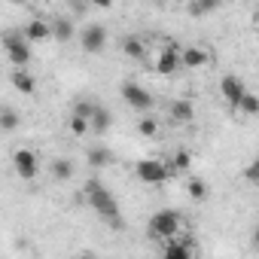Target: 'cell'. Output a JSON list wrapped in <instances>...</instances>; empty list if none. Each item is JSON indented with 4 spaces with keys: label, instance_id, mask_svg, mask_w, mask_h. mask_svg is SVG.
Returning <instances> with one entry per match:
<instances>
[{
    "label": "cell",
    "instance_id": "obj_3",
    "mask_svg": "<svg viewBox=\"0 0 259 259\" xmlns=\"http://www.w3.org/2000/svg\"><path fill=\"white\" fill-rule=\"evenodd\" d=\"M4 46H7V55H10V61L16 64V70H25L28 61H31V43L25 40V34L10 31V34L4 37Z\"/></svg>",
    "mask_w": 259,
    "mask_h": 259
},
{
    "label": "cell",
    "instance_id": "obj_11",
    "mask_svg": "<svg viewBox=\"0 0 259 259\" xmlns=\"http://www.w3.org/2000/svg\"><path fill=\"white\" fill-rule=\"evenodd\" d=\"M192 238H174V241H165V253L162 259H195L192 253Z\"/></svg>",
    "mask_w": 259,
    "mask_h": 259
},
{
    "label": "cell",
    "instance_id": "obj_12",
    "mask_svg": "<svg viewBox=\"0 0 259 259\" xmlns=\"http://www.w3.org/2000/svg\"><path fill=\"white\" fill-rule=\"evenodd\" d=\"M25 40L28 43H43V40H52V22H46V19H31L28 25H25Z\"/></svg>",
    "mask_w": 259,
    "mask_h": 259
},
{
    "label": "cell",
    "instance_id": "obj_2",
    "mask_svg": "<svg viewBox=\"0 0 259 259\" xmlns=\"http://www.w3.org/2000/svg\"><path fill=\"white\" fill-rule=\"evenodd\" d=\"M180 232V213L177 210H159L150 220V235L159 241H174Z\"/></svg>",
    "mask_w": 259,
    "mask_h": 259
},
{
    "label": "cell",
    "instance_id": "obj_10",
    "mask_svg": "<svg viewBox=\"0 0 259 259\" xmlns=\"http://www.w3.org/2000/svg\"><path fill=\"white\" fill-rule=\"evenodd\" d=\"M180 61H183L186 70H204V67L210 64V52H207L204 46H186V49L180 52Z\"/></svg>",
    "mask_w": 259,
    "mask_h": 259
},
{
    "label": "cell",
    "instance_id": "obj_1",
    "mask_svg": "<svg viewBox=\"0 0 259 259\" xmlns=\"http://www.w3.org/2000/svg\"><path fill=\"white\" fill-rule=\"evenodd\" d=\"M85 201H89V204L98 210V217H104L113 229L122 226V220H119V204H116L113 192H110L101 180H89V183H85Z\"/></svg>",
    "mask_w": 259,
    "mask_h": 259
},
{
    "label": "cell",
    "instance_id": "obj_23",
    "mask_svg": "<svg viewBox=\"0 0 259 259\" xmlns=\"http://www.w3.org/2000/svg\"><path fill=\"white\" fill-rule=\"evenodd\" d=\"M0 125H4V132H16V125H19V113L4 107V113H0Z\"/></svg>",
    "mask_w": 259,
    "mask_h": 259
},
{
    "label": "cell",
    "instance_id": "obj_9",
    "mask_svg": "<svg viewBox=\"0 0 259 259\" xmlns=\"http://www.w3.org/2000/svg\"><path fill=\"white\" fill-rule=\"evenodd\" d=\"M220 95L226 98V104L238 107V104H241V98L247 95V89H244V82H241L235 73H226V76L220 79Z\"/></svg>",
    "mask_w": 259,
    "mask_h": 259
},
{
    "label": "cell",
    "instance_id": "obj_28",
    "mask_svg": "<svg viewBox=\"0 0 259 259\" xmlns=\"http://www.w3.org/2000/svg\"><path fill=\"white\" fill-rule=\"evenodd\" d=\"M244 180H247V183H259V159H253V162L244 168Z\"/></svg>",
    "mask_w": 259,
    "mask_h": 259
},
{
    "label": "cell",
    "instance_id": "obj_8",
    "mask_svg": "<svg viewBox=\"0 0 259 259\" xmlns=\"http://www.w3.org/2000/svg\"><path fill=\"white\" fill-rule=\"evenodd\" d=\"M13 165H16V174H19L22 180H34V177H37V171H40L37 153H31V150H25V147L13 153Z\"/></svg>",
    "mask_w": 259,
    "mask_h": 259
},
{
    "label": "cell",
    "instance_id": "obj_27",
    "mask_svg": "<svg viewBox=\"0 0 259 259\" xmlns=\"http://www.w3.org/2000/svg\"><path fill=\"white\" fill-rule=\"evenodd\" d=\"M89 128H92V122L89 119H79V116H70V132L79 138V135H85L89 132Z\"/></svg>",
    "mask_w": 259,
    "mask_h": 259
},
{
    "label": "cell",
    "instance_id": "obj_22",
    "mask_svg": "<svg viewBox=\"0 0 259 259\" xmlns=\"http://www.w3.org/2000/svg\"><path fill=\"white\" fill-rule=\"evenodd\" d=\"M186 192H189L195 201H204V198H207V183H204V180H198V177H192V180L186 183Z\"/></svg>",
    "mask_w": 259,
    "mask_h": 259
},
{
    "label": "cell",
    "instance_id": "obj_24",
    "mask_svg": "<svg viewBox=\"0 0 259 259\" xmlns=\"http://www.w3.org/2000/svg\"><path fill=\"white\" fill-rule=\"evenodd\" d=\"M95 110H98V104H95V101H79V104L73 107V116H79V119H89V122H92Z\"/></svg>",
    "mask_w": 259,
    "mask_h": 259
},
{
    "label": "cell",
    "instance_id": "obj_7",
    "mask_svg": "<svg viewBox=\"0 0 259 259\" xmlns=\"http://www.w3.org/2000/svg\"><path fill=\"white\" fill-rule=\"evenodd\" d=\"M122 98H125V104L132 110H141V113H147L153 107V95L144 85H138V82H125L122 85Z\"/></svg>",
    "mask_w": 259,
    "mask_h": 259
},
{
    "label": "cell",
    "instance_id": "obj_15",
    "mask_svg": "<svg viewBox=\"0 0 259 259\" xmlns=\"http://www.w3.org/2000/svg\"><path fill=\"white\" fill-rule=\"evenodd\" d=\"M52 40H58V43H70L73 40V22L67 16L52 19Z\"/></svg>",
    "mask_w": 259,
    "mask_h": 259
},
{
    "label": "cell",
    "instance_id": "obj_5",
    "mask_svg": "<svg viewBox=\"0 0 259 259\" xmlns=\"http://www.w3.org/2000/svg\"><path fill=\"white\" fill-rule=\"evenodd\" d=\"M180 46L177 43H165L162 49H159V58L153 61L156 64V73H162V76H171V73H177L180 67H183V61H180Z\"/></svg>",
    "mask_w": 259,
    "mask_h": 259
},
{
    "label": "cell",
    "instance_id": "obj_14",
    "mask_svg": "<svg viewBox=\"0 0 259 259\" xmlns=\"http://www.w3.org/2000/svg\"><path fill=\"white\" fill-rule=\"evenodd\" d=\"M122 52H125L128 58H135V61H144L150 49H147V40H144V37H125V40H122Z\"/></svg>",
    "mask_w": 259,
    "mask_h": 259
},
{
    "label": "cell",
    "instance_id": "obj_6",
    "mask_svg": "<svg viewBox=\"0 0 259 259\" xmlns=\"http://www.w3.org/2000/svg\"><path fill=\"white\" fill-rule=\"evenodd\" d=\"M79 46H82V52H89V55L104 52V46H107V28H104V25H85L82 34H79Z\"/></svg>",
    "mask_w": 259,
    "mask_h": 259
},
{
    "label": "cell",
    "instance_id": "obj_19",
    "mask_svg": "<svg viewBox=\"0 0 259 259\" xmlns=\"http://www.w3.org/2000/svg\"><path fill=\"white\" fill-rule=\"evenodd\" d=\"M110 122H113L110 110L98 104V110H95V116H92V128H95V132H107V128H110Z\"/></svg>",
    "mask_w": 259,
    "mask_h": 259
},
{
    "label": "cell",
    "instance_id": "obj_17",
    "mask_svg": "<svg viewBox=\"0 0 259 259\" xmlns=\"http://www.w3.org/2000/svg\"><path fill=\"white\" fill-rule=\"evenodd\" d=\"M85 162H89V168H107L110 162H113V156H110V150L107 147H92L89 153H85Z\"/></svg>",
    "mask_w": 259,
    "mask_h": 259
},
{
    "label": "cell",
    "instance_id": "obj_21",
    "mask_svg": "<svg viewBox=\"0 0 259 259\" xmlns=\"http://www.w3.org/2000/svg\"><path fill=\"white\" fill-rule=\"evenodd\" d=\"M238 110H241L244 116H256V113H259V95H253V92H247V95L241 98V104H238Z\"/></svg>",
    "mask_w": 259,
    "mask_h": 259
},
{
    "label": "cell",
    "instance_id": "obj_16",
    "mask_svg": "<svg viewBox=\"0 0 259 259\" xmlns=\"http://www.w3.org/2000/svg\"><path fill=\"white\" fill-rule=\"evenodd\" d=\"M10 79H13L16 92H22V95H34V92H37V82H34V76H31L28 70H13Z\"/></svg>",
    "mask_w": 259,
    "mask_h": 259
},
{
    "label": "cell",
    "instance_id": "obj_13",
    "mask_svg": "<svg viewBox=\"0 0 259 259\" xmlns=\"http://www.w3.org/2000/svg\"><path fill=\"white\" fill-rule=\"evenodd\" d=\"M195 119V104L189 101V98H177L174 104H171V122H177V125H189Z\"/></svg>",
    "mask_w": 259,
    "mask_h": 259
},
{
    "label": "cell",
    "instance_id": "obj_18",
    "mask_svg": "<svg viewBox=\"0 0 259 259\" xmlns=\"http://www.w3.org/2000/svg\"><path fill=\"white\" fill-rule=\"evenodd\" d=\"M49 171H52L55 180H70V177H73V162H70V159H55V162L49 165Z\"/></svg>",
    "mask_w": 259,
    "mask_h": 259
},
{
    "label": "cell",
    "instance_id": "obj_25",
    "mask_svg": "<svg viewBox=\"0 0 259 259\" xmlns=\"http://www.w3.org/2000/svg\"><path fill=\"white\" fill-rule=\"evenodd\" d=\"M189 165H192V153H189V150H180V153L174 156V162H171L174 174H177V171H189Z\"/></svg>",
    "mask_w": 259,
    "mask_h": 259
},
{
    "label": "cell",
    "instance_id": "obj_26",
    "mask_svg": "<svg viewBox=\"0 0 259 259\" xmlns=\"http://www.w3.org/2000/svg\"><path fill=\"white\" fill-rule=\"evenodd\" d=\"M213 10H217V4H210V0H201V4H189V7H186L189 16H207V13H213Z\"/></svg>",
    "mask_w": 259,
    "mask_h": 259
},
{
    "label": "cell",
    "instance_id": "obj_29",
    "mask_svg": "<svg viewBox=\"0 0 259 259\" xmlns=\"http://www.w3.org/2000/svg\"><path fill=\"white\" fill-rule=\"evenodd\" d=\"M73 259H98V256H95V253H76Z\"/></svg>",
    "mask_w": 259,
    "mask_h": 259
},
{
    "label": "cell",
    "instance_id": "obj_30",
    "mask_svg": "<svg viewBox=\"0 0 259 259\" xmlns=\"http://www.w3.org/2000/svg\"><path fill=\"white\" fill-rule=\"evenodd\" d=\"M253 244H256V247H259V229H256V232H253Z\"/></svg>",
    "mask_w": 259,
    "mask_h": 259
},
{
    "label": "cell",
    "instance_id": "obj_20",
    "mask_svg": "<svg viewBox=\"0 0 259 259\" xmlns=\"http://www.w3.org/2000/svg\"><path fill=\"white\" fill-rule=\"evenodd\" d=\"M138 135H141V138H156V135H159V119L144 116V119L138 122Z\"/></svg>",
    "mask_w": 259,
    "mask_h": 259
},
{
    "label": "cell",
    "instance_id": "obj_4",
    "mask_svg": "<svg viewBox=\"0 0 259 259\" xmlns=\"http://www.w3.org/2000/svg\"><path fill=\"white\" fill-rule=\"evenodd\" d=\"M135 174H138V180H144V183H165V180L174 174V168L165 165V162H159V159H141V162L135 165Z\"/></svg>",
    "mask_w": 259,
    "mask_h": 259
}]
</instances>
